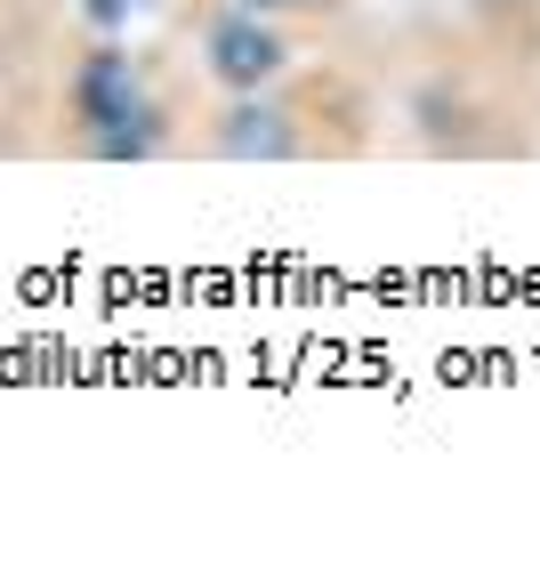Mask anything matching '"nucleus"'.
Listing matches in <instances>:
<instances>
[{"mask_svg":"<svg viewBox=\"0 0 540 565\" xmlns=\"http://www.w3.org/2000/svg\"><path fill=\"white\" fill-rule=\"evenodd\" d=\"M65 114H73V138H82L97 162H153V153L170 146V114L153 106L145 73L130 65L121 41L82 49V65H73V82H65Z\"/></svg>","mask_w":540,"mask_h":565,"instance_id":"obj_1","label":"nucleus"},{"mask_svg":"<svg viewBox=\"0 0 540 565\" xmlns=\"http://www.w3.org/2000/svg\"><path fill=\"white\" fill-rule=\"evenodd\" d=\"M291 33H282V17H250V9H218L202 24V73L242 97V89H282V73H291Z\"/></svg>","mask_w":540,"mask_h":565,"instance_id":"obj_2","label":"nucleus"},{"mask_svg":"<svg viewBox=\"0 0 540 565\" xmlns=\"http://www.w3.org/2000/svg\"><path fill=\"white\" fill-rule=\"evenodd\" d=\"M306 138H299V114L282 106L274 89H242L226 97L218 121H210V153H226V162H291Z\"/></svg>","mask_w":540,"mask_h":565,"instance_id":"obj_3","label":"nucleus"},{"mask_svg":"<svg viewBox=\"0 0 540 565\" xmlns=\"http://www.w3.org/2000/svg\"><path fill=\"white\" fill-rule=\"evenodd\" d=\"M218 9H250V17H331L339 0H218Z\"/></svg>","mask_w":540,"mask_h":565,"instance_id":"obj_4","label":"nucleus"},{"mask_svg":"<svg viewBox=\"0 0 540 565\" xmlns=\"http://www.w3.org/2000/svg\"><path fill=\"white\" fill-rule=\"evenodd\" d=\"M89 17L97 24H121V0H89Z\"/></svg>","mask_w":540,"mask_h":565,"instance_id":"obj_5","label":"nucleus"},{"mask_svg":"<svg viewBox=\"0 0 540 565\" xmlns=\"http://www.w3.org/2000/svg\"><path fill=\"white\" fill-rule=\"evenodd\" d=\"M484 9H500V0H484Z\"/></svg>","mask_w":540,"mask_h":565,"instance_id":"obj_6","label":"nucleus"}]
</instances>
